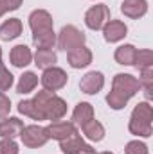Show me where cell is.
I'll return each mask as SVG.
<instances>
[{
	"instance_id": "cell-1",
	"label": "cell",
	"mask_w": 153,
	"mask_h": 154,
	"mask_svg": "<svg viewBox=\"0 0 153 154\" xmlns=\"http://www.w3.org/2000/svg\"><path fill=\"white\" fill-rule=\"evenodd\" d=\"M141 90L139 79L133 77L132 74H117L112 81V91L106 95V102L112 109H122L128 100L137 95Z\"/></svg>"
},
{
	"instance_id": "cell-31",
	"label": "cell",
	"mask_w": 153,
	"mask_h": 154,
	"mask_svg": "<svg viewBox=\"0 0 153 154\" xmlns=\"http://www.w3.org/2000/svg\"><path fill=\"white\" fill-rule=\"evenodd\" d=\"M99 154H112V152H108V151H105V152H99Z\"/></svg>"
},
{
	"instance_id": "cell-13",
	"label": "cell",
	"mask_w": 153,
	"mask_h": 154,
	"mask_svg": "<svg viewBox=\"0 0 153 154\" xmlns=\"http://www.w3.org/2000/svg\"><path fill=\"white\" fill-rule=\"evenodd\" d=\"M67 59H69V65L72 68H86L92 63V52L83 45L79 48L67 52Z\"/></svg>"
},
{
	"instance_id": "cell-27",
	"label": "cell",
	"mask_w": 153,
	"mask_h": 154,
	"mask_svg": "<svg viewBox=\"0 0 153 154\" xmlns=\"http://www.w3.org/2000/svg\"><path fill=\"white\" fill-rule=\"evenodd\" d=\"M0 154H18V143L13 138L0 140Z\"/></svg>"
},
{
	"instance_id": "cell-29",
	"label": "cell",
	"mask_w": 153,
	"mask_h": 154,
	"mask_svg": "<svg viewBox=\"0 0 153 154\" xmlns=\"http://www.w3.org/2000/svg\"><path fill=\"white\" fill-rule=\"evenodd\" d=\"M24 0H0V16L7 11H16Z\"/></svg>"
},
{
	"instance_id": "cell-10",
	"label": "cell",
	"mask_w": 153,
	"mask_h": 154,
	"mask_svg": "<svg viewBox=\"0 0 153 154\" xmlns=\"http://www.w3.org/2000/svg\"><path fill=\"white\" fill-rule=\"evenodd\" d=\"M76 125L72 124V122H52L50 125H47L45 127V134H47V138L50 140H58V142H61V140H67V138H70L72 134H76Z\"/></svg>"
},
{
	"instance_id": "cell-9",
	"label": "cell",
	"mask_w": 153,
	"mask_h": 154,
	"mask_svg": "<svg viewBox=\"0 0 153 154\" xmlns=\"http://www.w3.org/2000/svg\"><path fill=\"white\" fill-rule=\"evenodd\" d=\"M60 149L63 154H96V151L83 142V138L79 134H72L70 138L67 140H61L60 142Z\"/></svg>"
},
{
	"instance_id": "cell-21",
	"label": "cell",
	"mask_w": 153,
	"mask_h": 154,
	"mask_svg": "<svg viewBox=\"0 0 153 154\" xmlns=\"http://www.w3.org/2000/svg\"><path fill=\"white\" fill-rule=\"evenodd\" d=\"M92 118H94V108H92V104L79 102L74 108V113H72V120H74L72 124L74 125H83V124H86Z\"/></svg>"
},
{
	"instance_id": "cell-18",
	"label": "cell",
	"mask_w": 153,
	"mask_h": 154,
	"mask_svg": "<svg viewBox=\"0 0 153 154\" xmlns=\"http://www.w3.org/2000/svg\"><path fill=\"white\" fill-rule=\"evenodd\" d=\"M115 61L119 63V65H124V66H133V63H135V57H137V48L133 47V45H121L117 50H115L114 54Z\"/></svg>"
},
{
	"instance_id": "cell-25",
	"label": "cell",
	"mask_w": 153,
	"mask_h": 154,
	"mask_svg": "<svg viewBox=\"0 0 153 154\" xmlns=\"http://www.w3.org/2000/svg\"><path fill=\"white\" fill-rule=\"evenodd\" d=\"M13 74L4 66V63H2V48H0V91H5V90H9L11 86H13Z\"/></svg>"
},
{
	"instance_id": "cell-22",
	"label": "cell",
	"mask_w": 153,
	"mask_h": 154,
	"mask_svg": "<svg viewBox=\"0 0 153 154\" xmlns=\"http://www.w3.org/2000/svg\"><path fill=\"white\" fill-rule=\"evenodd\" d=\"M36 84H38V75L34 72H25L16 84V93H22V95L31 93L36 88Z\"/></svg>"
},
{
	"instance_id": "cell-8",
	"label": "cell",
	"mask_w": 153,
	"mask_h": 154,
	"mask_svg": "<svg viewBox=\"0 0 153 154\" xmlns=\"http://www.w3.org/2000/svg\"><path fill=\"white\" fill-rule=\"evenodd\" d=\"M67 79H69V75L65 74V70H61L58 66H50V68L43 70L41 84H43V90H47V91H58L67 84Z\"/></svg>"
},
{
	"instance_id": "cell-12",
	"label": "cell",
	"mask_w": 153,
	"mask_h": 154,
	"mask_svg": "<svg viewBox=\"0 0 153 154\" xmlns=\"http://www.w3.org/2000/svg\"><path fill=\"white\" fill-rule=\"evenodd\" d=\"M126 32H128V27H126V23L121 22V20H110V22L103 27V36H105V39H106L108 43H117V41H121V39L126 36Z\"/></svg>"
},
{
	"instance_id": "cell-26",
	"label": "cell",
	"mask_w": 153,
	"mask_h": 154,
	"mask_svg": "<svg viewBox=\"0 0 153 154\" xmlns=\"http://www.w3.org/2000/svg\"><path fill=\"white\" fill-rule=\"evenodd\" d=\"M124 152L126 154H150L148 152V145L139 142V140H133V142H128L126 147H124Z\"/></svg>"
},
{
	"instance_id": "cell-7",
	"label": "cell",
	"mask_w": 153,
	"mask_h": 154,
	"mask_svg": "<svg viewBox=\"0 0 153 154\" xmlns=\"http://www.w3.org/2000/svg\"><path fill=\"white\" fill-rule=\"evenodd\" d=\"M20 138H22V143L29 149L43 147L49 142L45 134V127L41 125H24V129L20 131Z\"/></svg>"
},
{
	"instance_id": "cell-11",
	"label": "cell",
	"mask_w": 153,
	"mask_h": 154,
	"mask_svg": "<svg viewBox=\"0 0 153 154\" xmlns=\"http://www.w3.org/2000/svg\"><path fill=\"white\" fill-rule=\"evenodd\" d=\"M103 86H105V75H103L101 72H96V70H94V72H88L86 75L79 81V88H81V91L86 93V95H96V93H99V91L103 90Z\"/></svg>"
},
{
	"instance_id": "cell-17",
	"label": "cell",
	"mask_w": 153,
	"mask_h": 154,
	"mask_svg": "<svg viewBox=\"0 0 153 154\" xmlns=\"http://www.w3.org/2000/svg\"><path fill=\"white\" fill-rule=\"evenodd\" d=\"M22 22L18 18H9L0 25V39L4 41H11V39L18 38L22 34Z\"/></svg>"
},
{
	"instance_id": "cell-19",
	"label": "cell",
	"mask_w": 153,
	"mask_h": 154,
	"mask_svg": "<svg viewBox=\"0 0 153 154\" xmlns=\"http://www.w3.org/2000/svg\"><path fill=\"white\" fill-rule=\"evenodd\" d=\"M81 129H83V134H85L88 140H92V142H101V140L105 138V127H103V124L97 122L96 118H92V120H88L86 124H83Z\"/></svg>"
},
{
	"instance_id": "cell-20",
	"label": "cell",
	"mask_w": 153,
	"mask_h": 154,
	"mask_svg": "<svg viewBox=\"0 0 153 154\" xmlns=\"http://www.w3.org/2000/svg\"><path fill=\"white\" fill-rule=\"evenodd\" d=\"M56 61H58V56L52 48H38L36 54H34V65L41 70L54 66Z\"/></svg>"
},
{
	"instance_id": "cell-6",
	"label": "cell",
	"mask_w": 153,
	"mask_h": 154,
	"mask_svg": "<svg viewBox=\"0 0 153 154\" xmlns=\"http://www.w3.org/2000/svg\"><path fill=\"white\" fill-rule=\"evenodd\" d=\"M108 22H110V9L105 4L92 5L85 14V23L92 31H101Z\"/></svg>"
},
{
	"instance_id": "cell-23",
	"label": "cell",
	"mask_w": 153,
	"mask_h": 154,
	"mask_svg": "<svg viewBox=\"0 0 153 154\" xmlns=\"http://www.w3.org/2000/svg\"><path fill=\"white\" fill-rule=\"evenodd\" d=\"M139 84L141 88H144V95L148 100H151V90H153V66L150 68H142L141 77H139Z\"/></svg>"
},
{
	"instance_id": "cell-28",
	"label": "cell",
	"mask_w": 153,
	"mask_h": 154,
	"mask_svg": "<svg viewBox=\"0 0 153 154\" xmlns=\"http://www.w3.org/2000/svg\"><path fill=\"white\" fill-rule=\"evenodd\" d=\"M18 111H20L22 115H25V116H29V118H33V120H36V109H34L33 100H22V102L18 104Z\"/></svg>"
},
{
	"instance_id": "cell-5",
	"label": "cell",
	"mask_w": 153,
	"mask_h": 154,
	"mask_svg": "<svg viewBox=\"0 0 153 154\" xmlns=\"http://www.w3.org/2000/svg\"><path fill=\"white\" fill-rule=\"evenodd\" d=\"M85 34L74 27V25H65L61 31H60V36H58V47L65 52H70L74 48H79L85 45Z\"/></svg>"
},
{
	"instance_id": "cell-16",
	"label": "cell",
	"mask_w": 153,
	"mask_h": 154,
	"mask_svg": "<svg viewBox=\"0 0 153 154\" xmlns=\"http://www.w3.org/2000/svg\"><path fill=\"white\" fill-rule=\"evenodd\" d=\"M24 129V122L16 116H5L0 122V136L2 138H15L20 136V131Z\"/></svg>"
},
{
	"instance_id": "cell-30",
	"label": "cell",
	"mask_w": 153,
	"mask_h": 154,
	"mask_svg": "<svg viewBox=\"0 0 153 154\" xmlns=\"http://www.w3.org/2000/svg\"><path fill=\"white\" fill-rule=\"evenodd\" d=\"M9 111H11V100L4 91H0V118H5Z\"/></svg>"
},
{
	"instance_id": "cell-3",
	"label": "cell",
	"mask_w": 153,
	"mask_h": 154,
	"mask_svg": "<svg viewBox=\"0 0 153 154\" xmlns=\"http://www.w3.org/2000/svg\"><path fill=\"white\" fill-rule=\"evenodd\" d=\"M36 109V120H52L58 122L67 113V102L54 95V91H38L34 99H31Z\"/></svg>"
},
{
	"instance_id": "cell-24",
	"label": "cell",
	"mask_w": 153,
	"mask_h": 154,
	"mask_svg": "<svg viewBox=\"0 0 153 154\" xmlns=\"http://www.w3.org/2000/svg\"><path fill=\"white\" fill-rule=\"evenodd\" d=\"M133 66H137L139 70L153 66V52L150 50V48L137 50V57H135V63H133Z\"/></svg>"
},
{
	"instance_id": "cell-14",
	"label": "cell",
	"mask_w": 153,
	"mask_h": 154,
	"mask_svg": "<svg viewBox=\"0 0 153 154\" xmlns=\"http://www.w3.org/2000/svg\"><path fill=\"white\" fill-rule=\"evenodd\" d=\"M121 13L128 18H141L148 13V2L146 0H124L121 4Z\"/></svg>"
},
{
	"instance_id": "cell-2",
	"label": "cell",
	"mask_w": 153,
	"mask_h": 154,
	"mask_svg": "<svg viewBox=\"0 0 153 154\" xmlns=\"http://www.w3.org/2000/svg\"><path fill=\"white\" fill-rule=\"evenodd\" d=\"M29 25L33 31V43L38 48H52L56 45V34L52 29V16L45 9H36L29 14Z\"/></svg>"
},
{
	"instance_id": "cell-15",
	"label": "cell",
	"mask_w": 153,
	"mask_h": 154,
	"mask_svg": "<svg viewBox=\"0 0 153 154\" xmlns=\"http://www.w3.org/2000/svg\"><path fill=\"white\" fill-rule=\"evenodd\" d=\"M9 57H11V63L16 68H24V66L31 65V61H33V54H31V48L27 45H16V47H13Z\"/></svg>"
},
{
	"instance_id": "cell-4",
	"label": "cell",
	"mask_w": 153,
	"mask_h": 154,
	"mask_svg": "<svg viewBox=\"0 0 153 154\" xmlns=\"http://www.w3.org/2000/svg\"><path fill=\"white\" fill-rule=\"evenodd\" d=\"M151 120H153V109L150 102H139L130 116V124L128 129L132 134L135 136H142V138H150L151 136Z\"/></svg>"
}]
</instances>
